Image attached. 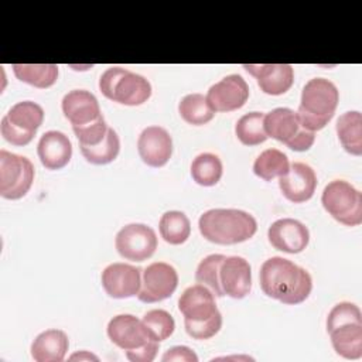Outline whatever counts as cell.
Here are the masks:
<instances>
[{"instance_id":"6da1fadb","label":"cell","mask_w":362,"mask_h":362,"mask_svg":"<svg viewBox=\"0 0 362 362\" xmlns=\"http://www.w3.org/2000/svg\"><path fill=\"white\" fill-rule=\"evenodd\" d=\"M262 291L283 304L305 301L313 290L310 273L288 259L274 256L263 262L259 272Z\"/></svg>"},{"instance_id":"7a4b0ae2","label":"cell","mask_w":362,"mask_h":362,"mask_svg":"<svg viewBox=\"0 0 362 362\" xmlns=\"http://www.w3.org/2000/svg\"><path fill=\"white\" fill-rule=\"evenodd\" d=\"M178 310L184 315L187 334L194 339H209L222 328L215 294L204 284H194L185 288L178 298Z\"/></svg>"},{"instance_id":"3957f363","label":"cell","mask_w":362,"mask_h":362,"mask_svg":"<svg viewBox=\"0 0 362 362\" xmlns=\"http://www.w3.org/2000/svg\"><path fill=\"white\" fill-rule=\"evenodd\" d=\"M201 235L216 245H235L249 240L257 230L253 215L242 209L215 208L199 216Z\"/></svg>"},{"instance_id":"277c9868","label":"cell","mask_w":362,"mask_h":362,"mask_svg":"<svg viewBox=\"0 0 362 362\" xmlns=\"http://www.w3.org/2000/svg\"><path fill=\"white\" fill-rule=\"evenodd\" d=\"M338 100L339 92L334 82L325 78H313L303 88L296 113L301 124L315 133L324 129L334 117Z\"/></svg>"},{"instance_id":"5b68a950","label":"cell","mask_w":362,"mask_h":362,"mask_svg":"<svg viewBox=\"0 0 362 362\" xmlns=\"http://www.w3.org/2000/svg\"><path fill=\"white\" fill-rule=\"evenodd\" d=\"M99 89L105 98L126 106H139L151 96L150 82L122 66L107 68L99 78Z\"/></svg>"},{"instance_id":"8992f818","label":"cell","mask_w":362,"mask_h":362,"mask_svg":"<svg viewBox=\"0 0 362 362\" xmlns=\"http://www.w3.org/2000/svg\"><path fill=\"white\" fill-rule=\"evenodd\" d=\"M263 126L267 137L283 143L294 151H307L315 141V133L307 130L297 113L288 107H276L266 113Z\"/></svg>"},{"instance_id":"52a82bcc","label":"cell","mask_w":362,"mask_h":362,"mask_svg":"<svg viewBox=\"0 0 362 362\" xmlns=\"http://www.w3.org/2000/svg\"><path fill=\"white\" fill-rule=\"evenodd\" d=\"M324 209L345 226L362 223V194L344 180L328 182L321 195Z\"/></svg>"},{"instance_id":"ba28073f","label":"cell","mask_w":362,"mask_h":362,"mask_svg":"<svg viewBox=\"0 0 362 362\" xmlns=\"http://www.w3.org/2000/svg\"><path fill=\"white\" fill-rule=\"evenodd\" d=\"M44 122V109L31 100L13 105L3 116L0 132L6 141L13 146H27Z\"/></svg>"},{"instance_id":"9c48e42d","label":"cell","mask_w":362,"mask_h":362,"mask_svg":"<svg viewBox=\"0 0 362 362\" xmlns=\"http://www.w3.org/2000/svg\"><path fill=\"white\" fill-rule=\"evenodd\" d=\"M35 170L33 163L7 150H0V195L6 199H20L31 188Z\"/></svg>"},{"instance_id":"30bf717a","label":"cell","mask_w":362,"mask_h":362,"mask_svg":"<svg viewBox=\"0 0 362 362\" xmlns=\"http://www.w3.org/2000/svg\"><path fill=\"white\" fill-rule=\"evenodd\" d=\"M115 246L123 259L144 262L157 249V235L153 228L144 223H129L117 232Z\"/></svg>"},{"instance_id":"8fae6325","label":"cell","mask_w":362,"mask_h":362,"mask_svg":"<svg viewBox=\"0 0 362 362\" xmlns=\"http://www.w3.org/2000/svg\"><path fill=\"white\" fill-rule=\"evenodd\" d=\"M177 286V270L165 262H154L143 270L141 287L137 297L143 303H158L171 297Z\"/></svg>"},{"instance_id":"7c38bea8","label":"cell","mask_w":362,"mask_h":362,"mask_svg":"<svg viewBox=\"0 0 362 362\" xmlns=\"http://www.w3.org/2000/svg\"><path fill=\"white\" fill-rule=\"evenodd\" d=\"M249 99V86L246 81L230 74L214 83L206 93V100L214 112H233L240 109Z\"/></svg>"},{"instance_id":"4fadbf2b","label":"cell","mask_w":362,"mask_h":362,"mask_svg":"<svg viewBox=\"0 0 362 362\" xmlns=\"http://www.w3.org/2000/svg\"><path fill=\"white\" fill-rule=\"evenodd\" d=\"M137 151L144 164L160 168L173 156V139L164 127L148 126L139 136Z\"/></svg>"},{"instance_id":"5bb4252c","label":"cell","mask_w":362,"mask_h":362,"mask_svg":"<svg viewBox=\"0 0 362 362\" xmlns=\"http://www.w3.org/2000/svg\"><path fill=\"white\" fill-rule=\"evenodd\" d=\"M267 238L274 249L294 255L308 246L310 230L297 219L281 218L269 226Z\"/></svg>"},{"instance_id":"9a60e30c","label":"cell","mask_w":362,"mask_h":362,"mask_svg":"<svg viewBox=\"0 0 362 362\" xmlns=\"http://www.w3.org/2000/svg\"><path fill=\"white\" fill-rule=\"evenodd\" d=\"M141 270L127 263H112L102 272V286L113 298H129L139 294Z\"/></svg>"},{"instance_id":"2e32d148","label":"cell","mask_w":362,"mask_h":362,"mask_svg":"<svg viewBox=\"0 0 362 362\" xmlns=\"http://www.w3.org/2000/svg\"><path fill=\"white\" fill-rule=\"evenodd\" d=\"M106 332L109 339L124 352L137 349L147 342L154 341L148 337L141 320L132 314L115 315L107 322Z\"/></svg>"},{"instance_id":"e0dca14e","label":"cell","mask_w":362,"mask_h":362,"mask_svg":"<svg viewBox=\"0 0 362 362\" xmlns=\"http://www.w3.org/2000/svg\"><path fill=\"white\" fill-rule=\"evenodd\" d=\"M279 187L288 201L294 204L305 202L317 188L315 171L305 163H293L288 171L279 177Z\"/></svg>"},{"instance_id":"ac0fdd59","label":"cell","mask_w":362,"mask_h":362,"mask_svg":"<svg viewBox=\"0 0 362 362\" xmlns=\"http://www.w3.org/2000/svg\"><path fill=\"white\" fill-rule=\"evenodd\" d=\"M243 68L256 78L259 88L267 95H283L294 82V69L290 64H245Z\"/></svg>"},{"instance_id":"d6986e66","label":"cell","mask_w":362,"mask_h":362,"mask_svg":"<svg viewBox=\"0 0 362 362\" xmlns=\"http://www.w3.org/2000/svg\"><path fill=\"white\" fill-rule=\"evenodd\" d=\"M219 281L223 296L232 298H243L252 288V269L246 259L240 256H225L221 270Z\"/></svg>"},{"instance_id":"ffe728a7","label":"cell","mask_w":362,"mask_h":362,"mask_svg":"<svg viewBox=\"0 0 362 362\" xmlns=\"http://www.w3.org/2000/svg\"><path fill=\"white\" fill-rule=\"evenodd\" d=\"M62 113L72 127L86 126L102 117L100 106L93 93L85 89L69 90L62 98Z\"/></svg>"},{"instance_id":"44dd1931","label":"cell","mask_w":362,"mask_h":362,"mask_svg":"<svg viewBox=\"0 0 362 362\" xmlns=\"http://www.w3.org/2000/svg\"><path fill=\"white\" fill-rule=\"evenodd\" d=\"M37 154L47 170L64 168L72 157V144L66 134L58 130L45 132L37 146Z\"/></svg>"},{"instance_id":"7402d4cb","label":"cell","mask_w":362,"mask_h":362,"mask_svg":"<svg viewBox=\"0 0 362 362\" xmlns=\"http://www.w3.org/2000/svg\"><path fill=\"white\" fill-rule=\"evenodd\" d=\"M69 348L68 335L62 329H45L31 344V356L37 362H61Z\"/></svg>"},{"instance_id":"603a6c76","label":"cell","mask_w":362,"mask_h":362,"mask_svg":"<svg viewBox=\"0 0 362 362\" xmlns=\"http://www.w3.org/2000/svg\"><path fill=\"white\" fill-rule=\"evenodd\" d=\"M334 351L345 359L362 356V322H348L328 331Z\"/></svg>"},{"instance_id":"cb8c5ba5","label":"cell","mask_w":362,"mask_h":362,"mask_svg":"<svg viewBox=\"0 0 362 362\" xmlns=\"http://www.w3.org/2000/svg\"><path fill=\"white\" fill-rule=\"evenodd\" d=\"M344 150L352 156H362V115L358 110L342 113L335 124Z\"/></svg>"},{"instance_id":"d4e9b609","label":"cell","mask_w":362,"mask_h":362,"mask_svg":"<svg viewBox=\"0 0 362 362\" xmlns=\"http://www.w3.org/2000/svg\"><path fill=\"white\" fill-rule=\"evenodd\" d=\"M16 78L38 89L52 86L58 79V65L55 64H13Z\"/></svg>"},{"instance_id":"484cf974","label":"cell","mask_w":362,"mask_h":362,"mask_svg":"<svg viewBox=\"0 0 362 362\" xmlns=\"http://www.w3.org/2000/svg\"><path fill=\"white\" fill-rule=\"evenodd\" d=\"M161 238L170 245H181L191 235V222L181 211H167L158 222Z\"/></svg>"},{"instance_id":"4316f807","label":"cell","mask_w":362,"mask_h":362,"mask_svg":"<svg viewBox=\"0 0 362 362\" xmlns=\"http://www.w3.org/2000/svg\"><path fill=\"white\" fill-rule=\"evenodd\" d=\"M178 112L184 122L192 126H201L211 122L215 116L214 109L201 93L185 95L178 103Z\"/></svg>"},{"instance_id":"83f0119b","label":"cell","mask_w":362,"mask_h":362,"mask_svg":"<svg viewBox=\"0 0 362 362\" xmlns=\"http://www.w3.org/2000/svg\"><path fill=\"white\" fill-rule=\"evenodd\" d=\"M223 165L221 158L212 153H201L191 163L192 180L202 187L216 185L222 177Z\"/></svg>"},{"instance_id":"f1b7e54d","label":"cell","mask_w":362,"mask_h":362,"mask_svg":"<svg viewBox=\"0 0 362 362\" xmlns=\"http://www.w3.org/2000/svg\"><path fill=\"white\" fill-rule=\"evenodd\" d=\"M288 168L290 163L287 156L277 148L262 151L253 163V173L264 181H272L276 177L284 175Z\"/></svg>"},{"instance_id":"f546056e","label":"cell","mask_w":362,"mask_h":362,"mask_svg":"<svg viewBox=\"0 0 362 362\" xmlns=\"http://www.w3.org/2000/svg\"><path fill=\"white\" fill-rule=\"evenodd\" d=\"M264 115L262 112H249L243 115L235 124V134L245 146H257L269 137L263 126Z\"/></svg>"},{"instance_id":"4dcf8cb0","label":"cell","mask_w":362,"mask_h":362,"mask_svg":"<svg viewBox=\"0 0 362 362\" xmlns=\"http://www.w3.org/2000/svg\"><path fill=\"white\" fill-rule=\"evenodd\" d=\"M119 151L120 140L117 133L112 127H109L105 139L99 144L90 147H81V153L85 157V160L96 165L112 163L119 156Z\"/></svg>"},{"instance_id":"1f68e13d","label":"cell","mask_w":362,"mask_h":362,"mask_svg":"<svg viewBox=\"0 0 362 362\" xmlns=\"http://www.w3.org/2000/svg\"><path fill=\"white\" fill-rule=\"evenodd\" d=\"M141 322L148 334V337L157 342H161L167 338H170L175 329V321L173 315L161 308H154L147 311Z\"/></svg>"},{"instance_id":"d6a6232c","label":"cell","mask_w":362,"mask_h":362,"mask_svg":"<svg viewBox=\"0 0 362 362\" xmlns=\"http://www.w3.org/2000/svg\"><path fill=\"white\" fill-rule=\"evenodd\" d=\"M223 259H225L223 255H209L199 262L195 270L197 283L206 286L216 297L223 296V291L221 288V281H219V270Z\"/></svg>"},{"instance_id":"836d02e7","label":"cell","mask_w":362,"mask_h":362,"mask_svg":"<svg viewBox=\"0 0 362 362\" xmlns=\"http://www.w3.org/2000/svg\"><path fill=\"white\" fill-rule=\"evenodd\" d=\"M348 322H362V313L359 307L354 303H338L331 308L327 317V331H331L332 328Z\"/></svg>"},{"instance_id":"e575fe53","label":"cell","mask_w":362,"mask_h":362,"mask_svg":"<svg viewBox=\"0 0 362 362\" xmlns=\"http://www.w3.org/2000/svg\"><path fill=\"white\" fill-rule=\"evenodd\" d=\"M72 130L79 141V147H90V146L99 144L105 139V136L109 130V126L106 124V122L102 116L98 120H95L86 126L72 127Z\"/></svg>"},{"instance_id":"d590c367","label":"cell","mask_w":362,"mask_h":362,"mask_svg":"<svg viewBox=\"0 0 362 362\" xmlns=\"http://www.w3.org/2000/svg\"><path fill=\"white\" fill-rule=\"evenodd\" d=\"M158 344L157 341H150L137 349L126 351V358L132 362H151L158 352Z\"/></svg>"},{"instance_id":"8d00e7d4","label":"cell","mask_w":362,"mask_h":362,"mask_svg":"<svg viewBox=\"0 0 362 362\" xmlns=\"http://www.w3.org/2000/svg\"><path fill=\"white\" fill-rule=\"evenodd\" d=\"M163 362H168V361H175V362H197L198 356L197 354L184 345H177L170 348L168 351H165V354L161 358Z\"/></svg>"},{"instance_id":"74e56055","label":"cell","mask_w":362,"mask_h":362,"mask_svg":"<svg viewBox=\"0 0 362 362\" xmlns=\"http://www.w3.org/2000/svg\"><path fill=\"white\" fill-rule=\"evenodd\" d=\"M71 361H75V359H79V361H99V358L88 351H81V352H76L74 355L69 356Z\"/></svg>"}]
</instances>
